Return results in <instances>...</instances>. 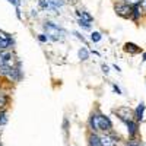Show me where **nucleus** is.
Instances as JSON below:
<instances>
[{
  "label": "nucleus",
  "instance_id": "f257e3e1",
  "mask_svg": "<svg viewBox=\"0 0 146 146\" xmlns=\"http://www.w3.org/2000/svg\"><path fill=\"white\" fill-rule=\"evenodd\" d=\"M91 127L94 130H104L105 131V130H110L113 127V123L110 121L108 117L101 115V114H95L91 118Z\"/></svg>",
  "mask_w": 146,
  "mask_h": 146
},
{
  "label": "nucleus",
  "instance_id": "f03ea898",
  "mask_svg": "<svg viewBox=\"0 0 146 146\" xmlns=\"http://www.w3.org/2000/svg\"><path fill=\"white\" fill-rule=\"evenodd\" d=\"M44 28L47 31V35H50L53 40H58V38H62V36H63V31L60 29L58 27H56L54 23H51V22H45Z\"/></svg>",
  "mask_w": 146,
  "mask_h": 146
},
{
  "label": "nucleus",
  "instance_id": "7ed1b4c3",
  "mask_svg": "<svg viewBox=\"0 0 146 146\" xmlns=\"http://www.w3.org/2000/svg\"><path fill=\"white\" fill-rule=\"evenodd\" d=\"M115 12L120 15V16H123V18H129L131 15V12H133V7L130 5H118L115 6Z\"/></svg>",
  "mask_w": 146,
  "mask_h": 146
},
{
  "label": "nucleus",
  "instance_id": "20e7f679",
  "mask_svg": "<svg viewBox=\"0 0 146 146\" xmlns=\"http://www.w3.org/2000/svg\"><path fill=\"white\" fill-rule=\"evenodd\" d=\"M100 139H101V146H117V143H118L117 137L110 136V135H104Z\"/></svg>",
  "mask_w": 146,
  "mask_h": 146
},
{
  "label": "nucleus",
  "instance_id": "39448f33",
  "mask_svg": "<svg viewBox=\"0 0 146 146\" xmlns=\"http://www.w3.org/2000/svg\"><path fill=\"white\" fill-rule=\"evenodd\" d=\"M10 38L6 34H0V50H6V48L10 45Z\"/></svg>",
  "mask_w": 146,
  "mask_h": 146
},
{
  "label": "nucleus",
  "instance_id": "423d86ee",
  "mask_svg": "<svg viewBox=\"0 0 146 146\" xmlns=\"http://www.w3.org/2000/svg\"><path fill=\"white\" fill-rule=\"evenodd\" d=\"M12 54L5 51V53H0V67H3V66H9V60H10Z\"/></svg>",
  "mask_w": 146,
  "mask_h": 146
},
{
  "label": "nucleus",
  "instance_id": "0eeeda50",
  "mask_svg": "<svg viewBox=\"0 0 146 146\" xmlns=\"http://www.w3.org/2000/svg\"><path fill=\"white\" fill-rule=\"evenodd\" d=\"M127 131H129L130 136H135L136 133H137V124L133 120H129L127 121Z\"/></svg>",
  "mask_w": 146,
  "mask_h": 146
},
{
  "label": "nucleus",
  "instance_id": "6e6552de",
  "mask_svg": "<svg viewBox=\"0 0 146 146\" xmlns=\"http://www.w3.org/2000/svg\"><path fill=\"white\" fill-rule=\"evenodd\" d=\"M124 50L135 54V53H139V51H140V48H139L136 44H133V42H127V44L124 45Z\"/></svg>",
  "mask_w": 146,
  "mask_h": 146
},
{
  "label": "nucleus",
  "instance_id": "1a4fd4ad",
  "mask_svg": "<svg viewBox=\"0 0 146 146\" xmlns=\"http://www.w3.org/2000/svg\"><path fill=\"white\" fill-rule=\"evenodd\" d=\"M89 145L91 146H101V139L96 135H91L89 136Z\"/></svg>",
  "mask_w": 146,
  "mask_h": 146
},
{
  "label": "nucleus",
  "instance_id": "9d476101",
  "mask_svg": "<svg viewBox=\"0 0 146 146\" xmlns=\"http://www.w3.org/2000/svg\"><path fill=\"white\" fill-rule=\"evenodd\" d=\"M143 111H145V104L140 102L139 107L136 108V118H137V120H142V118H143Z\"/></svg>",
  "mask_w": 146,
  "mask_h": 146
},
{
  "label": "nucleus",
  "instance_id": "9b49d317",
  "mask_svg": "<svg viewBox=\"0 0 146 146\" xmlns=\"http://www.w3.org/2000/svg\"><path fill=\"white\" fill-rule=\"evenodd\" d=\"M88 57H89V53H88L86 48H80L79 50V58L80 60H86Z\"/></svg>",
  "mask_w": 146,
  "mask_h": 146
},
{
  "label": "nucleus",
  "instance_id": "f8f14e48",
  "mask_svg": "<svg viewBox=\"0 0 146 146\" xmlns=\"http://www.w3.org/2000/svg\"><path fill=\"white\" fill-rule=\"evenodd\" d=\"M79 16H80V19H83V21H86V22H91L92 21V16L91 15H88V13H85V12H79Z\"/></svg>",
  "mask_w": 146,
  "mask_h": 146
},
{
  "label": "nucleus",
  "instance_id": "ddd939ff",
  "mask_svg": "<svg viewBox=\"0 0 146 146\" xmlns=\"http://www.w3.org/2000/svg\"><path fill=\"white\" fill-rule=\"evenodd\" d=\"M91 40H92L94 42H98V41L101 40V34H100V32H94V34L91 35Z\"/></svg>",
  "mask_w": 146,
  "mask_h": 146
},
{
  "label": "nucleus",
  "instance_id": "4468645a",
  "mask_svg": "<svg viewBox=\"0 0 146 146\" xmlns=\"http://www.w3.org/2000/svg\"><path fill=\"white\" fill-rule=\"evenodd\" d=\"M126 146H143V145H142V142H139V140H129V142L126 143Z\"/></svg>",
  "mask_w": 146,
  "mask_h": 146
},
{
  "label": "nucleus",
  "instance_id": "2eb2a0df",
  "mask_svg": "<svg viewBox=\"0 0 146 146\" xmlns=\"http://www.w3.org/2000/svg\"><path fill=\"white\" fill-rule=\"evenodd\" d=\"M142 0H124L126 5H130V6H136L137 3H140Z\"/></svg>",
  "mask_w": 146,
  "mask_h": 146
},
{
  "label": "nucleus",
  "instance_id": "dca6fc26",
  "mask_svg": "<svg viewBox=\"0 0 146 146\" xmlns=\"http://www.w3.org/2000/svg\"><path fill=\"white\" fill-rule=\"evenodd\" d=\"M6 121H7L6 114H5V113H0V126H2V124H6Z\"/></svg>",
  "mask_w": 146,
  "mask_h": 146
},
{
  "label": "nucleus",
  "instance_id": "f3484780",
  "mask_svg": "<svg viewBox=\"0 0 146 146\" xmlns=\"http://www.w3.org/2000/svg\"><path fill=\"white\" fill-rule=\"evenodd\" d=\"M6 101H7L6 95H0V107H5L6 105Z\"/></svg>",
  "mask_w": 146,
  "mask_h": 146
},
{
  "label": "nucleus",
  "instance_id": "a211bd4d",
  "mask_svg": "<svg viewBox=\"0 0 146 146\" xmlns=\"http://www.w3.org/2000/svg\"><path fill=\"white\" fill-rule=\"evenodd\" d=\"M79 25L88 29V28H89V22H86V21H83V19H80V22H79Z\"/></svg>",
  "mask_w": 146,
  "mask_h": 146
},
{
  "label": "nucleus",
  "instance_id": "6ab92c4d",
  "mask_svg": "<svg viewBox=\"0 0 146 146\" xmlns=\"http://www.w3.org/2000/svg\"><path fill=\"white\" fill-rule=\"evenodd\" d=\"M9 2L12 5H15V6H19V0H9Z\"/></svg>",
  "mask_w": 146,
  "mask_h": 146
},
{
  "label": "nucleus",
  "instance_id": "aec40b11",
  "mask_svg": "<svg viewBox=\"0 0 146 146\" xmlns=\"http://www.w3.org/2000/svg\"><path fill=\"white\" fill-rule=\"evenodd\" d=\"M140 5H142V9H143V10H146V0H142Z\"/></svg>",
  "mask_w": 146,
  "mask_h": 146
},
{
  "label": "nucleus",
  "instance_id": "412c9836",
  "mask_svg": "<svg viewBox=\"0 0 146 146\" xmlns=\"http://www.w3.org/2000/svg\"><path fill=\"white\" fill-rule=\"evenodd\" d=\"M40 41H42V42L47 41V36H45V35H40Z\"/></svg>",
  "mask_w": 146,
  "mask_h": 146
},
{
  "label": "nucleus",
  "instance_id": "4be33fe9",
  "mask_svg": "<svg viewBox=\"0 0 146 146\" xmlns=\"http://www.w3.org/2000/svg\"><path fill=\"white\" fill-rule=\"evenodd\" d=\"M102 70H104L105 73H108V67H107V66H102Z\"/></svg>",
  "mask_w": 146,
  "mask_h": 146
},
{
  "label": "nucleus",
  "instance_id": "5701e85b",
  "mask_svg": "<svg viewBox=\"0 0 146 146\" xmlns=\"http://www.w3.org/2000/svg\"><path fill=\"white\" fill-rule=\"evenodd\" d=\"M143 57H145V60H146V53H145V54H143Z\"/></svg>",
  "mask_w": 146,
  "mask_h": 146
}]
</instances>
